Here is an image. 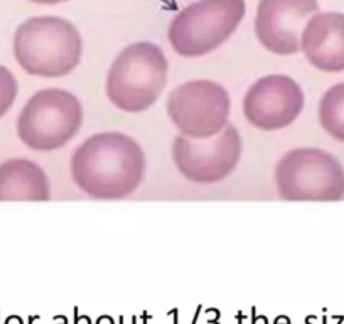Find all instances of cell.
Masks as SVG:
<instances>
[{
  "instance_id": "5bb4252c",
  "label": "cell",
  "mask_w": 344,
  "mask_h": 324,
  "mask_svg": "<svg viewBox=\"0 0 344 324\" xmlns=\"http://www.w3.org/2000/svg\"><path fill=\"white\" fill-rule=\"evenodd\" d=\"M19 93L17 78L9 68L0 64V118L3 117L14 105Z\"/></svg>"
},
{
  "instance_id": "e0dca14e",
  "label": "cell",
  "mask_w": 344,
  "mask_h": 324,
  "mask_svg": "<svg viewBox=\"0 0 344 324\" xmlns=\"http://www.w3.org/2000/svg\"><path fill=\"white\" fill-rule=\"evenodd\" d=\"M88 323H89V321H88V318H83L80 323H76V324H88Z\"/></svg>"
},
{
  "instance_id": "ba28073f",
  "label": "cell",
  "mask_w": 344,
  "mask_h": 324,
  "mask_svg": "<svg viewBox=\"0 0 344 324\" xmlns=\"http://www.w3.org/2000/svg\"><path fill=\"white\" fill-rule=\"evenodd\" d=\"M241 152V135L229 124L206 140L177 135L171 150L177 171L196 184H215L226 179L238 167Z\"/></svg>"
},
{
  "instance_id": "277c9868",
  "label": "cell",
  "mask_w": 344,
  "mask_h": 324,
  "mask_svg": "<svg viewBox=\"0 0 344 324\" xmlns=\"http://www.w3.org/2000/svg\"><path fill=\"white\" fill-rule=\"evenodd\" d=\"M83 125V105L64 88L39 90L26 101L17 117V135L38 152L63 149Z\"/></svg>"
},
{
  "instance_id": "9a60e30c",
  "label": "cell",
  "mask_w": 344,
  "mask_h": 324,
  "mask_svg": "<svg viewBox=\"0 0 344 324\" xmlns=\"http://www.w3.org/2000/svg\"><path fill=\"white\" fill-rule=\"evenodd\" d=\"M29 2L41 3V5H56V3H63V2H68V0H29Z\"/></svg>"
},
{
  "instance_id": "9c48e42d",
  "label": "cell",
  "mask_w": 344,
  "mask_h": 324,
  "mask_svg": "<svg viewBox=\"0 0 344 324\" xmlns=\"http://www.w3.org/2000/svg\"><path fill=\"white\" fill-rule=\"evenodd\" d=\"M304 105V90L294 78L267 75L250 85L243 98V113L255 129L273 132L292 125Z\"/></svg>"
},
{
  "instance_id": "5b68a950",
  "label": "cell",
  "mask_w": 344,
  "mask_h": 324,
  "mask_svg": "<svg viewBox=\"0 0 344 324\" xmlns=\"http://www.w3.org/2000/svg\"><path fill=\"white\" fill-rule=\"evenodd\" d=\"M245 14V0H198L172 19L167 39L175 54L206 56L231 38Z\"/></svg>"
},
{
  "instance_id": "52a82bcc",
  "label": "cell",
  "mask_w": 344,
  "mask_h": 324,
  "mask_svg": "<svg viewBox=\"0 0 344 324\" xmlns=\"http://www.w3.org/2000/svg\"><path fill=\"white\" fill-rule=\"evenodd\" d=\"M167 115L181 135L206 140L228 125L231 100L223 85L213 80H191L167 96Z\"/></svg>"
},
{
  "instance_id": "6da1fadb",
  "label": "cell",
  "mask_w": 344,
  "mask_h": 324,
  "mask_svg": "<svg viewBox=\"0 0 344 324\" xmlns=\"http://www.w3.org/2000/svg\"><path fill=\"white\" fill-rule=\"evenodd\" d=\"M147 172L140 143L122 132H98L73 152L71 178L93 199L117 201L132 196Z\"/></svg>"
},
{
  "instance_id": "8992f818",
  "label": "cell",
  "mask_w": 344,
  "mask_h": 324,
  "mask_svg": "<svg viewBox=\"0 0 344 324\" xmlns=\"http://www.w3.org/2000/svg\"><path fill=\"white\" fill-rule=\"evenodd\" d=\"M275 184L284 201H339L344 196V167L331 152L297 147L277 162Z\"/></svg>"
},
{
  "instance_id": "4fadbf2b",
  "label": "cell",
  "mask_w": 344,
  "mask_h": 324,
  "mask_svg": "<svg viewBox=\"0 0 344 324\" xmlns=\"http://www.w3.org/2000/svg\"><path fill=\"white\" fill-rule=\"evenodd\" d=\"M319 122L327 135L344 143V81L336 83L319 101Z\"/></svg>"
},
{
  "instance_id": "3957f363",
  "label": "cell",
  "mask_w": 344,
  "mask_h": 324,
  "mask_svg": "<svg viewBox=\"0 0 344 324\" xmlns=\"http://www.w3.org/2000/svg\"><path fill=\"white\" fill-rule=\"evenodd\" d=\"M169 61L157 44L138 41L115 56L105 78V93L127 113L152 108L166 90Z\"/></svg>"
},
{
  "instance_id": "2e32d148",
  "label": "cell",
  "mask_w": 344,
  "mask_h": 324,
  "mask_svg": "<svg viewBox=\"0 0 344 324\" xmlns=\"http://www.w3.org/2000/svg\"><path fill=\"white\" fill-rule=\"evenodd\" d=\"M98 324H112V319H108V318H100V319H98Z\"/></svg>"
},
{
  "instance_id": "7a4b0ae2",
  "label": "cell",
  "mask_w": 344,
  "mask_h": 324,
  "mask_svg": "<svg viewBox=\"0 0 344 324\" xmlns=\"http://www.w3.org/2000/svg\"><path fill=\"white\" fill-rule=\"evenodd\" d=\"M83 54L80 31L68 19L41 15L24 20L15 29L14 56L32 76L63 78L78 68Z\"/></svg>"
},
{
  "instance_id": "7c38bea8",
  "label": "cell",
  "mask_w": 344,
  "mask_h": 324,
  "mask_svg": "<svg viewBox=\"0 0 344 324\" xmlns=\"http://www.w3.org/2000/svg\"><path fill=\"white\" fill-rule=\"evenodd\" d=\"M51 183L38 162L9 159L0 164V201H49Z\"/></svg>"
},
{
  "instance_id": "30bf717a",
  "label": "cell",
  "mask_w": 344,
  "mask_h": 324,
  "mask_svg": "<svg viewBox=\"0 0 344 324\" xmlns=\"http://www.w3.org/2000/svg\"><path fill=\"white\" fill-rule=\"evenodd\" d=\"M317 10V0H260L255 17L258 43L272 54H297L302 31Z\"/></svg>"
},
{
  "instance_id": "8fae6325",
  "label": "cell",
  "mask_w": 344,
  "mask_h": 324,
  "mask_svg": "<svg viewBox=\"0 0 344 324\" xmlns=\"http://www.w3.org/2000/svg\"><path fill=\"white\" fill-rule=\"evenodd\" d=\"M301 49L305 59L319 71H344V14H314L302 31Z\"/></svg>"
}]
</instances>
